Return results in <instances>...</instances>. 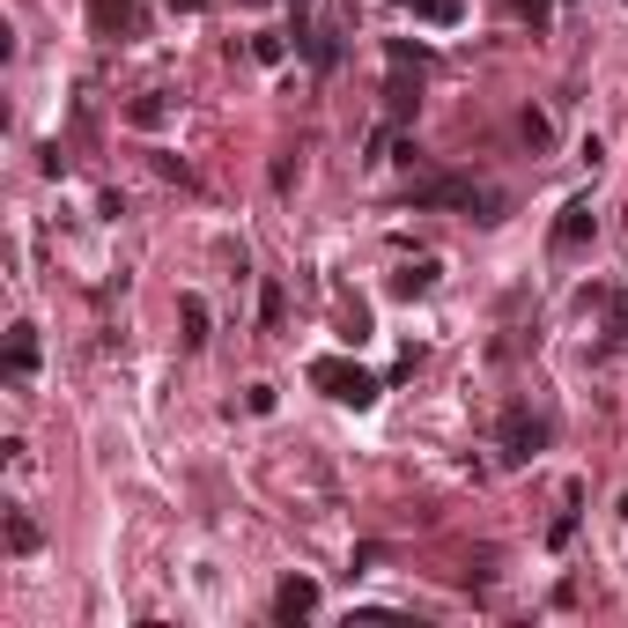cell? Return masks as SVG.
Wrapping results in <instances>:
<instances>
[{
	"label": "cell",
	"instance_id": "obj_1",
	"mask_svg": "<svg viewBox=\"0 0 628 628\" xmlns=\"http://www.w3.org/2000/svg\"><path fill=\"white\" fill-rule=\"evenodd\" d=\"M407 200H414V208H459V215H473V222H502V192L473 186V178H459V170L414 178V192H407Z\"/></svg>",
	"mask_w": 628,
	"mask_h": 628
},
{
	"label": "cell",
	"instance_id": "obj_2",
	"mask_svg": "<svg viewBox=\"0 0 628 628\" xmlns=\"http://www.w3.org/2000/svg\"><path fill=\"white\" fill-rule=\"evenodd\" d=\"M311 384L318 392H333V400H341V407H377V392H384V377L377 370H363V363H347V355H318L311 363Z\"/></svg>",
	"mask_w": 628,
	"mask_h": 628
},
{
	"label": "cell",
	"instance_id": "obj_3",
	"mask_svg": "<svg viewBox=\"0 0 628 628\" xmlns=\"http://www.w3.org/2000/svg\"><path fill=\"white\" fill-rule=\"evenodd\" d=\"M496 443H502L510 466H525L533 451H547V422H540L533 407H510V414H502V429H496Z\"/></svg>",
	"mask_w": 628,
	"mask_h": 628
},
{
	"label": "cell",
	"instance_id": "obj_4",
	"mask_svg": "<svg viewBox=\"0 0 628 628\" xmlns=\"http://www.w3.org/2000/svg\"><path fill=\"white\" fill-rule=\"evenodd\" d=\"M96 37H149V8L141 0H90Z\"/></svg>",
	"mask_w": 628,
	"mask_h": 628
},
{
	"label": "cell",
	"instance_id": "obj_5",
	"mask_svg": "<svg viewBox=\"0 0 628 628\" xmlns=\"http://www.w3.org/2000/svg\"><path fill=\"white\" fill-rule=\"evenodd\" d=\"M599 237V215H592V200H569L562 215H555V251H584Z\"/></svg>",
	"mask_w": 628,
	"mask_h": 628
},
{
	"label": "cell",
	"instance_id": "obj_6",
	"mask_svg": "<svg viewBox=\"0 0 628 628\" xmlns=\"http://www.w3.org/2000/svg\"><path fill=\"white\" fill-rule=\"evenodd\" d=\"M318 614V584L311 577H282V592H274V621H311Z\"/></svg>",
	"mask_w": 628,
	"mask_h": 628
},
{
	"label": "cell",
	"instance_id": "obj_7",
	"mask_svg": "<svg viewBox=\"0 0 628 628\" xmlns=\"http://www.w3.org/2000/svg\"><path fill=\"white\" fill-rule=\"evenodd\" d=\"M414 82H407V67H392V82H384V126H407L414 119Z\"/></svg>",
	"mask_w": 628,
	"mask_h": 628
},
{
	"label": "cell",
	"instance_id": "obj_8",
	"mask_svg": "<svg viewBox=\"0 0 628 628\" xmlns=\"http://www.w3.org/2000/svg\"><path fill=\"white\" fill-rule=\"evenodd\" d=\"M31 370H37V325H15V341H8V377L31 384Z\"/></svg>",
	"mask_w": 628,
	"mask_h": 628
},
{
	"label": "cell",
	"instance_id": "obj_9",
	"mask_svg": "<svg viewBox=\"0 0 628 628\" xmlns=\"http://www.w3.org/2000/svg\"><path fill=\"white\" fill-rule=\"evenodd\" d=\"M437 259H414V266H400V274H392V296H429V288H437Z\"/></svg>",
	"mask_w": 628,
	"mask_h": 628
},
{
	"label": "cell",
	"instance_id": "obj_10",
	"mask_svg": "<svg viewBox=\"0 0 628 628\" xmlns=\"http://www.w3.org/2000/svg\"><path fill=\"white\" fill-rule=\"evenodd\" d=\"M178 325H186V347H208V304H200V296H178Z\"/></svg>",
	"mask_w": 628,
	"mask_h": 628
},
{
	"label": "cell",
	"instance_id": "obj_11",
	"mask_svg": "<svg viewBox=\"0 0 628 628\" xmlns=\"http://www.w3.org/2000/svg\"><path fill=\"white\" fill-rule=\"evenodd\" d=\"M37 540H45V533H37L31 510H8V555H37Z\"/></svg>",
	"mask_w": 628,
	"mask_h": 628
},
{
	"label": "cell",
	"instance_id": "obj_12",
	"mask_svg": "<svg viewBox=\"0 0 628 628\" xmlns=\"http://www.w3.org/2000/svg\"><path fill=\"white\" fill-rule=\"evenodd\" d=\"M282 318H288V288H282V282H266V288H259V325L274 333Z\"/></svg>",
	"mask_w": 628,
	"mask_h": 628
},
{
	"label": "cell",
	"instance_id": "obj_13",
	"mask_svg": "<svg viewBox=\"0 0 628 628\" xmlns=\"http://www.w3.org/2000/svg\"><path fill=\"white\" fill-rule=\"evenodd\" d=\"M126 119H133V126H163V119H170V96H163V90H149L141 104H126Z\"/></svg>",
	"mask_w": 628,
	"mask_h": 628
},
{
	"label": "cell",
	"instance_id": "obj_14",
	"mask_svg": "<svg viewBox=\"0 0 628 628\" xmlns=\"http://www.w3.org/2000/svg\"><path fill=\"white\" fill-rule=\"evenodd\" d=\"M414 15H422V23H437V31H451V23L466 15V0H414Z\"/></svg>",
	"mask_w": 628,
	"mask_h": 628
},
{
	"label": "cell",
	"instance_id": "obj_15",
	"mask_svg": "<svg viewBox=\"0 0 628 628\" xmlns=\"http://www.w3.org/2000/svg\"><path fill=\"white\" fill-rule=\"evenodd\" d=\"M384 60H392V67H414V74H422V67H429V45H407V37H392V45H384Z\"/></svg>",
	"mask_w": 628,
	"mask_h": 628
},
{
	"label": "cell",
	"instance_id": "obj_16",
	"mask_svg": "<svg viewBox=\"0 0 628 628\" xmlns=\"http://www.w3.org/2000/svg\"><path fill=\"white\" fill-rule=\"evenodd\" d=\"M518 133H525L533 149H547V141H555V119H547V111H525V119H518Z\"/></svg>",
	"mask_w": 628,
	"mask_h": 628
},
{
	"label": "cell",
	"instance_id": "obj_17",
	"mask_svg": "<svg viewBox=\"0 0 628 628\" xmlns=\"http://www.w3.org/2000/svg\"><path fill=\"white\" fill-rule=\"evenodd\" d=\"M606 333H628V288H606Z\"/></svg>",
	"mask_w": 628,
	"mask_h": 628
},
{
	"label": "cell",
	"instance_id": "obj_18",
	"mask_svg": "<svg viewBox=\"0 0 628 628\" xmlns=\"http://www.w3.org/2000/svg\"><path fill=\"white\" fill-rule=\"evenodd\" d=\"M569 533H577V510H562V518L547 525V547H569Z\"/></svg>",
	"mask_w": 628,
	"mask_h": 628
},
{
	"label": "cell",
	"instance_id": "obj_19",
	"mask_svg": "<svg viewBox=\"0 0 628 628\" xmlns=\"http://www.w3.org/2000/svg\"><path fill=\"white\" fill-rule=\"evenodd\" d=\"M510 8H518V15H533V23H540V15H547L555 0H510Z\"/></svg>",
	"mask_w": 628,
	"mask_h": 628
},
{
	"label": "cell",
	"instance_id": "obj_20",
	"mask_svg": "<svg viewBox=\"0 0 628 628\" xmlns=\"http://www.w3.org/2000/svg\"><path fill=\"white\" fill-rule=\"evenodd\" d=\"M288 8H296V23H304V8H311V0H288Z\"/></svg>",
	"mask_w": 628,
	"mask_h": 628
},
{
	"label": "cell",
	"instance_id": "obj_21",
	"mask_svg": "<svg viewBox=\"0 0 628 628\" xmlns=\"http://www.w3.org/2000/svg\"><path fill=\"white\" fill-rule=\"evenodd\" d=\"M407 8H414V0H407Z\"/></svg>",
	"mask_w": 628,
	"mask_h": 628
}]
</instances>
